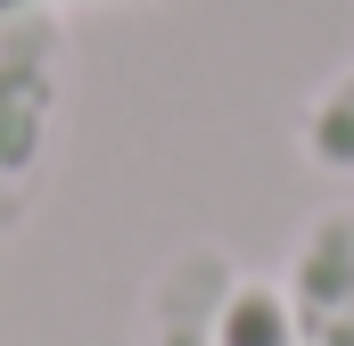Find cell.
<instances>
[{"label":"cell","instance_id":"obj_1","mask_svg":"<svg viewBox=\"0 0 354 346\" xmlns=\"http://www.w3.org/2000/svg\"><path fill=\"white\" fill-rule=\"evenodd\" d=\"M66 17H17L0 25V239L33 215L41 173L58 149V116H66Z\"/></svg>","mask_w":354,"mask_h":346},{"label":"cell","instance_id":"obj_6","mask_svg":"<svg viewBox=\"0 0 354 346\" xmlns=\"http://www.w3.org/2000/svg\"><path fill=\"white\" fill-rule=\"evenodd\" d=\"M58 8H91V0H0V25H17V17H58Z\"/></svg>","mask_w":354,"mask_h":346},{"label":"cell","instance_id":"obj_2","mask_svg":"<svg viewBox=\"0 0 354 346\" xmlns=\"http://www.w3.org/2000/svg\"><path fill=\"white\" fill-rule=\"evenodd\" d=\"M280 305L297 346H354V206H330L305 223L280 272Z\"/></svg>","mask_w":354,"mask_h":346},{"label":"cell","instance_id":"obj_4","mask_svg":"<svg viewBox=\"0 0 354 346\" xmlns=\"http://www.w3.org/2000/svg\"><path fill=\"white\" fill-rule=\"evenodd\" d=\"M297 149H305L322 173H354V66H338L330 83L305 99V116H297Z\"/></svg>","mask_w":354,"mask_h":346},{"label":"cell","instance_id":"obj_5","mask_svg":"<svg viewBox=\"0 0 354 346\" xmlns=\"http://www.w3.org/2000/svg\"><path fill=\"white\" fill-rule=\"evenodd\" d=\"M223 346H297V330H288V305H280V280H239V289H231Z\"/></svg>","mask_w":354,"mask_h":346},{"label":"cell","instance_id":"obj_3","mask_svg":"<svg viewBox=\"0 0 354 346\" xmlns=\"http://www.w3.org/2000/svg\"><path fill=\"white\" fill-rule=\"evenodd\" d=\"M239 264L214 239H189L157 264L149 297H140V346H223V313H231Z\"/></svg>","mask_w":354,"mask_h":346}]
</instances>
